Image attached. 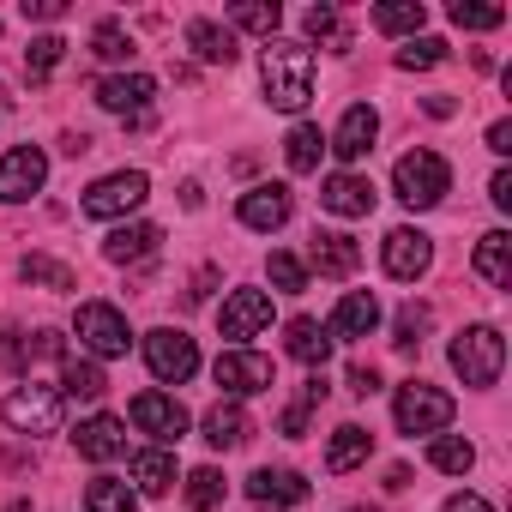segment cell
Returning a JSON list of instances; mask_svg holds the SVG:
<instances>
[{"label":"cell","mask_w":512,"mask_h":512,"mask_svg":"<svg viewBox=\"0 0 512 512\" xmlns=\"http://www.w3.org/2000/svg\"><path fill=\"white\" fill-rule=\"evenodd\" d=\"M260 79H266V103L272 109L302 115L314 103V49L308 43H290V37H272L260 49Z\"/></svg>","instance_id":"6da1fadb"},{"label":"cell","mask_w":512,"mask_h":512,"mask_svg":"<svg viewBox=\"0 0 512 512\" xmlns=\"http://www.w3.org/2000/svg\"><path fill=\"white\" fill-rule=\"evenodd\" d=\"M446 187H452V169H446L440 151H404L398 169H392V193H398L410 211H434V205L446 199Z\"/></svg>","instance_id":"7a4b0ae2"},{"label":"cell","mask_w":512,"mask_h":512,"mask_svg":"<svg viewBox=\"0 0 512 512\" xmlns=\"http://www.w3.org/2000/svg\"><path fill=\"white\" fill-rule=\"evenodd\" d=\"M452 368L464 374V386H494L506 368V338L494 326H464L452 338Z\"/></svg>","instance_id":"3957f363"},{"label":"cell","mask_w":512,"mask_h":512,"mask_svg":"<svg viewBox=\"0 0 512 512\" xmlns=\"http://www.w3.org/2000/svg\"><path fill=\"white\" fill-rule=\"evenodd\" d=\"M145 199H151L145 169H115V175H103V181L85 187L79 211H85V217H127V211H139Z\"/></svg>","instance_id":"277c9868"},{"label":"cell","mask_w":512,"mask_h":512,"mask_svg":"<svg viewBox=\"0 0 512 512\" xmlns=\"http://www.w3.org/2000/svg\"><path fill=\"white\" fill-rule=\"evenodd\" d=\"M452 410H458V404H452L440 386H428V380L398 386V404H392V416H398L404 434H440V428L452 422Z\"/></svg>","instance_id":"5b68a950"},{"label":"cell","mask_w":512,"mask_h":512,"mask_svg":"<svg viewBox=\"0 0 512 512\" xmlns=\"http://www.w3.org/2000/svg\"><path fill=\"white\" fill-rule=\"evenodd\" d=\"M79 344L91 350V356H127V344H133V332H127V314L121 308H109V302H79Z\"/></svg>","instance_id":"8992f818"},{"label":"cell","mask_w":512,"mask_h":512,"mask_svg":"<svg viewBox=\"0 0 512 512\" xmlns=\"http://www.w3.org/2000/svg\"><path fill=\"white\" fill-rule=\"evenodd\" d=\"M145 362H151V374H157L163 386H181V380L199 374V350H193V338L175 332V326H157V332L145 338Z\"/></svg>","instance_id":"52a82bcc"},{"label":"cell","mask_w":512,"mask_h":512,"mask_svg":"<svg viewBox=\"0 0 512 512\" xmlns=\"http://www.w3.org/2000/svg\"><path fill=\"white\" fill-rule=\"evenodd\" d=\"M127 416H133V428L151 434L163 452H169V446L187 434V422H193V416L181 410V398H169V392H139V398L127 404Z\"/></svg>","instance_id":"ba28073f"},{"label":"cell","mask_w":512,"mask_h":512,"mask_svg":"<svg viewBox=\"0 0 512 512\" xmlns=\"http://www.w3.org/2000/svg\"><path fill=\"white\" fill-rule=\"evenodd\" d=\"M0 416H7L19 434H55L61 428V392L55 386H19V392H7Z\"/></svg>","instance_id":"9c48e42d"},{"label":"cell","mask_w":512,"mask_h":512,"mask_svg":"<svg viewBox=\"0 0 512 512\" xmlns=\"http://www.w3.org/2000/svg\"><path fill=\"white\" fill-rule=\"evenodd\" d=\"M211 380L229 392V398H253V392H272V362L260 356V350H223L217 356V368H211Z\"/></svg>","instance_id":"30bf717a"},{"label":"cell","mask_w":512,"mask_h":512,"mask_svg":"<svg viewBox=\"0 0 512 512\" xmlns=\"http://www.w3.org/2000/svg\"><path fill=\"white\" fill-rule=\"evenodd\" d=\"M43 181H49V157H43L37 145H13L7 157H0V205L31 199Z\"/></svg>","instance_id":"8fae6325"},{"label":"cell","mask_w":512,"mask_h":512,"mask_svg":"<svg viewBox=\"0 0 512 512\" xmlns=\"http://www.w3.org/2000/svg\"><path fill=\"white\" fill-rule=\"evenodd\" d=\"M109 115H127V121H151V97H157V79L145 73H115V79H97L91 91Z\"/></svg>","instance_id":"7c38bea8"},{"label":"cell","mask_w":512,"mask_h":512,"mask_svg":"<svg viewBox=\"0 0 512 512\" xmlns=\"http://www.w3.org/2000/svg\"><path fill=\"white\" fill-rule=\"evenodd\" d=\"M374 139H380V115H374V103H350L344 121H338V133L326 139V151H332L338 163H362V157L374 151Z\"/></svg>","instance_id":"4fadbf2b"},{"label":"cell","mask_w":512,"mask_h":512,"mask_svg":"<svg viewBox=\"0 0 512 512\" xmlns=\"http://www.w3.org/2000/svg\"><path fill=\"white\" fill-rule=\"evenodd\" d=\"M428 266H434V241H428L422 229H410V223H404V229H392V235H386V272H392L398 284H416Z\"/></svg>","instance_id":"5bb4252c"},{"label":"cell","mask_w":512,"mask_h":512,"mask_svg":"<svg viewBox=\"0 0 512 512\" xmlns=\"http://www.w3.org/2000/svg\"><path fill=\"white\" fill-rule=\"evenodd\" d=\"M217 326H223V338H235V350H241V338H253V332L272 326V296H266V290H235V296L223 302Z\"/></svg>","instance_id":"9a60e30c"},{"label":"cell","mask_w":512,"mask_h":512,"mask_svg":"<svg viewBox=\"0 0 512 512\" xmlns=\"http://www.w3.org/2000/svg\"><path fill=\"white\" fill-rule=\"evenodd\" d=\"M73 446H79V458L109 464V458L127 452V422H121V416H85L79 434H73Z\"/></svg>","instance_id":"2e32d148"},{"label":"cell","mask_w":512,"mask_h":512,"mask_svg":"<svg viewBox=\"0 0 512 512\" xmlns=\"http://www.w3.org/2000/svg\"><path fill=\"white\" fill-rule=\"evenodd\" d=\"M308 266H314L320 278H350V272L362 266V247H356L344 229H326V235L308 241Z\"/></svg>","instance_id":"e0dca14e"},{"label":"cell","mask_w":512,"mask_h":512,"mask_svg":"<svg viewBox=\"0 0 512 512\" xmlns=\"http://www.w3.org/2000/svg\"><path fill=\"white\" fill-rule=\"evenodd\" d=\"M320 205H326L332 217H368V211H374V181H368V175L338 169V175L320 187Z\"/></svg>","instance_id":"ac0fdd59"},{"label":"cell","mask_w":512,"mask_h":512,"mask_svg":"<svg viewBox=\"0 0 512 512\" xmlns=\"http://www.w3.org/2000/svg\"><path fill=\"white\" fill-rule=\"evenodd\" d=\"M235 217L247 223V229H284L290 223V187H253V193H241V205H235Z\"/></svg>","instance_id":"d6986e66"},{"label":"cell","mask_w":512,"mask_h":512,"mask_svg":"<svg viewBox=\"0 0 512 512\" xmlns=\"http://www.w3.org/2000/svg\"><path fill=\"white\" fill-rule=\"evenodd\" d=\"M157 241H163L157 223H121V229L103 241V260H109V266H139V260H151V253H157Z\"/></svg>","instance_id":"ffe728a7"},{"label":"cell","mask_w":512,"mask_h":512,"mask_svg":"<svg viewBox=\"0 0 512 512\" xmlns=\"http://www.w3.org/2000/svg\"><path fill=\"white\" fill-rule=\"evenodd\" d=\"M199 434H205V446L235 452V446H247L253 422H247V410H241V404H211V410L199 416Z\"/></svg>","instance_id":"44dd1931"},{"label":"cell","mask_w":512,"mask_h":512,"mask_svg":"<svg viewBox=\"0 0 512 512\" xmlns=\"http://www.w3.org/2000/svg\"><path fill=\"white\" fill-rule=\"evenodd\" d=\"M247 500H260V506H302L308 482H302V470H253L247 476Z\"/></svg>","instance_id":"7402d4cb"},{"label":"cell","mask_w":512,"mask_h":512,"mask_svg":"<svg viewBox=\"0 0 512 512\" xmlns=\"http://www.w3.org/2000/svg\"><path fill=\"white\" fill-rule=\"evenodd\" d=\"M187 49H193L205 67H235V55H241V49H235V31L217 25V19H193V25H187Z\"/></svg>","instance_id":"603a6c76"},{"label":"cell","mask_w":512,"mask_h":512,"mask_svg":"<svg viewBox=\"0 0 512 512\" xmlns=\"http://www.w3.org/2000/svg\"><path fill=\"white\" fill-rule=\"evenodd\" d=\"M470 266H476L482 284L506 290V284H512V235H506V229H488V235L476 241V260H470Z\"/></svg>","instance_id":"cb8c5ba5"},{"label":"cell","mask_w":512,"mask_h":512,"mask_svg":"<svg viewBox=\"0 0 512 512\" xmlns=\"http://www.w3.org/2000/svg\"><path fill=\"white\" fill-rule=\"evenodd\" d=\"M374 326H380V302H374L368 290H350V296L338 302V314H332L326 338H368Z\"/></svg>","instance_id":"d4e9b609"},{"label":"cell","mask_w":512,"mask_h":512,"mask_svg":"<svg viewBox=\"0 0 512 512\" xmlns=\"http://www.w3.org/2000/svg\"><path fill=\"white\" fill-rule=\"evenodd\" d=\"M284 350L320 374V368H326V356H332V338H326V326H320V320H290V326H284Z\"/></svg>","instance_id":"484cf974"},{"label":"cell","mask_w":512,"mask_h":512,"mask_svg":"<svg viewBox=\"0 0 512 512\" xmlns=\"http://www.w3.org/2000/svg\"><path fill=\"white\" fill-rule=\"evenodd\" d=\"M368 452H374V434H368V428H356V422H344V428L332 434V446H326V470H332V476H344V470H356Z\"/></svg>","instance_id":"4316f807"},{"label":"cell","mask_w":512,"mask_h":512,"mask_svg":"<svg viewBox=\"0 0 512 512\" xmlns=\"http://www.w3.org/2000/svg\"><path fill=\"white\" fill-rule=\"evenodd\" d=\"M133 482H139V494H169V488H175V458H169L163 446L133 452Z\"/></svg>","instance_id":"83f0119b"},{"label":"cell","mask_w":512,"mask_h":512,"mask_svg":"<svg viewBox=\"0 0 512 512\" xmlns=\"http://www.w3.org/2000/svg\"><path fill=\"white\" fill-rule=\"evenodd\" d=\"M229 25L272 43V37H278V25H284V13H278V0H241V7H229Z\"/></svg>","instance_id":"f1b7e54d"},{"label":"cell","mask_w":512,"mask_h":512,"mask_svg":"<svg viewBox=\"0 0 512 512\" xmlns=\"http://www.w3.org/2000/svg\"><path fill=\"white\" fill-rule=\"evenodd\" d=\"M422 19H428L422 0H386V7H374V25H380L386 37H416Z\"/></svg>","instance_id":"f546056e"},{"label":"cell","mask_w":512,"mask_h":512,"mask_svg":"<svg viewBox=\"0 0 512 512\" xmlns=\"http://www.w3.org/2000/svg\"><path fill=\"white\" fill-rule=\"evenodd\" d=\"M103 368L97 362H85V356H67L61 362V398H103Z\"/></svg>","instance_id":"4dcf8cb0"},{"label":"cell","mask_w":512,"mask_h":512,"mask_svg":"<svg viewBox=\"0 0 512 512\" xmlns=\"http://www.w3.org/2000/svg\"><path fill=\"white\" fill-rule=\"evenodd\" d=\"M19 278H25V284H37V290H73V284H79V278H73V266L49 260V253H25V260H19Z\"/></svg>","instance_id":"1f68e13d"},{"label":"cell","mask_w":512,"mask_h":512,"mask_svg":"<svg viewBox=\"0 0 512 512\" xmlns=\"http://www.w3.org/2000/svg\"><path fill=\"white\" fill-rule=\"evenodd\" d=\"M428 464H434V470H446V476H464V470L476 464V446H470L464 434H434V446H428Z\"/></svg>","instance_id":"d6a6232c"},{"label":"cell","mask_w":512,"mask_h":512,"mask_svg":"<svg viewBox=\"0 0 512 512\" xmlns=\"http://www.w3.org/2000/svg\"><path fill=\"white\" fill-rule=\"evenodd\" d=\"M320 151H326V133H320V127H308V121L284 139V157H290V169H296V175L320 169Z\"/></svg>","instance_id":"836d02e7"},{"label":"cell","mask_w":512,"mask_h":512,"mask_svg":"<svg viewBox=\"0 0 512 512\" xmlns=\"http://www.w3.org/2000/svg\"><path fill=\"white\" fill-rule=\"evenodd\" d=\"M302 25H308V37L332 43V55H350V31H344L338 7H308V13H302Z\"/></svg>","instance_id":"e575fe53"},{"label":"cell","mask_w":512,"mask_h":512,"mask_svg":"<svg viewBox=\"0 0 512 512\" xmlns=\"http://www.w3.org/2000/svg\"><path fill=\"white\" fill-rule=\"evenodd\" d=\"M85 500H91V512H139V494L127 482H115V476H97L85 488Z\"/></svg>","instance_id":"d590c367"},{"label":"cell","mask_w":512,"mask_h":512,"mask_svg":"<svg viewBox=\"0 0 512 512\" xmlns=\"http://www.w3.org/2000/svg\"><path fill=\"white\" fill-rule=\"evenodd\" d=\"M452 25L458 31H494V25H506V7H494V0H452Z\"/></svg>","instance_id":"8d00e7d4"},{"label":"cell","mask_w":512,"mask_h":512,"mask_svg":"<svg viewBox=\"0 0 512 512\" xmlns=\"http://www.w3.org/2000/svg\"><path fill=\"white\" fill-rule=\"evenodd\" d=\"M266 278L278 284V296H302V290H308V266L296 260V253H272V260H266Z\"/></svg>","instance_id":"74e56055"},{"label":"cell","mask_w":512,"mask_h":512,"mask_svg":"<svg viewBox=\"0 0 512 512\" xmlns=\"http://www.w3.org/2000/svg\"><path fill=\"white\" fill-rule=\"evenodd\" d=\"M91 55L97 61H109V67H121V61H133V37L109 19V25H97V37H91Z\"/></svg>","instance_id":"f35d334b"},{"label":"cell","mask_w":512,"mask_h":512,"mask_svg":"<svg viewBox=\"0 0 512 512\" xmlns=\"http://www.w3.org/2000/svg\"><path fill=\"white\" fill-rule=\"evenodd\" d=\"M446 61V43L440 37H410L404 49H398V67L404 73H428V67H440Z\"/></svg>","instance_id":"ab89813d"},{"label":"cell","mask_w":512,"mask_h":512,"mask_svg":"<svg viewBox=\"0 0 512 512\" xmlns=\"http://www.w3.org/2000/svg\"><path fill=\"white\" fill-rule=\"evenodd\" d=\"M61 55H67V43H61V37H37V43L25 49V73H31V79L43 85V79H49V73L61 67Z\"/></svg>","instance_id":"60d3db41"},{"label":"cell","mask_w":512,"mask_h":512,"mask_svg":"<svg viewBox=\"0 0 512 512\" xmlns=\"http://www.w3.org/2000/svg\"><path fill=\"white\" fill-rule=\"evenodd\" d=\"M187 506H193V512H211V506H223V476H217L211 464L187 476Z\"/></svg>","instance_id":"b9f144b4"},{"label":"cell","mask_w":512,"mask_h":512,"mask_svg":"<svg viewBox=\"0 0 512 512\" xmlns=\"http://www.w3.org/2000/svg\"><path fill=\"white\" fill-rule=\"evenodd\" d=\"M428 326H434V308H428V302H410V308L398 314V350H416V344L428 338Z\"/></svg>","instance_id":"7bdbcfd3"},{"label":"cell","mask_w":512,"mask_h":512,"mask_svg":"<svg viewBox=\"0 0 512 512\" xmlns=\"http://www.w3.org/2000/svg\"><path fill=\"white\" fill-rule=\"evenodd\" d=\"M308 416H314V410H308V404L296 398V404L284 410V422H278V434H284V440H302V434H308Z\"/></svg>","instance_id":"ee69618b"},{"label":"cell","mask_w":512,"mask_h":512,"mask_svg":"<svg viewBox=\"0 0 512 512\" xmlns=\"http://www.w3.org/2000/svg\"><path fill=\"white\" fill-rule=\"evenodd\" d=\"M19 13H25V19H43V25H55V19H67V0H25Z\"/></svg>","instance_id":"f6af8a7d"},{"label":"cell","mask_w":512,"mask_h":512,"mask_svg":"<svg viewBox=\"0 0 512 512\" xmlns=\"http://www.w3.org/2000/svg\"><path fill=\"white\" fill-rule=\"evenodd\" d=\"M350 392H356V398H374V392H380V374H374L368 362H356V368H350Z\"/></svg>","instance_id":"bcb514c9"},{"label":"cell","mask_w":512,"mask_h":512,"mask_svg":"<svg viewBox=\"0 0 512 512\" xmlns=\"http://www.w3.org/2000/svg\"><path fill=\"white\" fill-rule=\"evenodd\" d=\"M488 151H494V157H512V121H494V127H488Z\"/></svg>","instance_id":"7dc6e473"},{"label":"cell","mask_w":512,"mask_h":512,"mask_svg":"<svg viewBox=\"0 0 512 512\" xmlns=\"http://www.w3.org/2000/svg\"><path fill=\"white\" fill-rule=\"evenodd\" d=\"M488 199H494L500 211H512V169H500V175L488 181Z\"/></svg>","instance_id":"c3c4849f"},{"label":"cell","mask_w":512,"mask_h":512,"mask_svg":"<svg viewBox=\"0 0 512 512\" xmlns=\"http://www.w3.org/2000/svg\"><path fill=\"white\" fill-rule=\"evenodd\" d=\"M446 512H494V506H488L482 494H452V500H446Z\"/></svg>","instance_id":"681fc988"},{"label":"cell","mask_w":512,"mask_h":512,"mask_svg":"<svg viewBox=\"0 0 512 512\" xmlns=\"http://www.w3.org/2000/svg\"><path fill=\"white\" fill-rule=\"evenodd\" d=\"M61 151H67V157H85V151H91V133H61Z\"/></svg>","instance_id":"f907efd6"},{"label":"cell","mask_w":512,"mask_h":512,"mask_svg":"<svg viewBox=\"0 0 512 512\" xmlns=\"http://www.w3.org/2000/svg\"><path fill=\"white\" fill-rule=\"evenodd\" d=\"M422 109H428V115H434V121H446V115H452V109H458V103H452V97H422Z\"/></svg>","instance_id":"816d5d0a"},{"label":"cell","mask_w":512,"mask_h":512,"mask_svg":"<svg viewBox=\"0 0 512 512\" xmlns=\"http://www.w3.org/2000/svg\"><path fill=\"white\" fill-rule=\"evenodd\" d=\"M7 512H31V506H25V500H19V506H7Z\"/></svg>","instance_id":"f5cc1de1"},{"label":"cell","mask_w":512,"mask_h":512,"mask_svg":"<svg viewBox=\"0 0 512 512\" xmlns=\"http://www.w3.org/2000/svg\"><path fill=\"white\" fill-rule=\"evenodd\" d=\"M350 512H380V506H350Z\"/></svg>","instance_id":"db71d44e"},{"label":"cell","mask_w":512,"mask_h":512,"mask_svg":"<svg viewBox=\"0 0 512 512\" xmlns=\"http://www.w3.org/2000/svg\"><path fill=\"white\" fill-rule=\"evenodd\" d=\"M0 103H7V91H0Z\"/></svg>","instance_id":"11a10c76"}]
</instances>
